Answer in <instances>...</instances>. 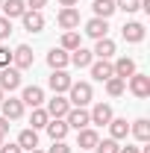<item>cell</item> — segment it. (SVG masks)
I'll return each instance as SVG.
<instances>
[{
	"instance_id": "cell-1",
	"label": "cell",
	"mask_w": 150,
	"mask_h": 153,
	"mask_svg": "<svg viewBox=\"0 0 150 153\" xmlns=\"http://www.w3.org/2000/svg\"><path fill=\"white\" fill-rule=\"evenodd\" d=\"M68 103H71V106H88V103H91V85H88V82H71V88H68Z\"/></svg>"
},
{
	"instance_id": "cell-2",
	"label": "cell",
	"mask_w": 150,
	"mask_h": 153,
	"mask_svg": "<svg viewBox=\"0 0 150 153\" xmlns=\"http://www.w3.org/2000/svg\"><path fill=\"white\" fill-rule=\"evenodd\" d=\"M33 62H36V56H33V47L30 44H18L12 50V68L27 71V68H33Z\"/></svg>"
},
{
	"instance_id": "cell-3",
	"label": "cell",
	"mask_w": 150,
	"mask_h": 153,
	"mask_svg": "<svg viewBox=\"0 0 150 153\" xmlns=\"http://www.w3.org/2000/svg\"><path fill=\"white\" fill-rule=\"evenodd\" d=\"M65 124L74 127V130H85V127L91 124V118L85 112V106H71V112L65 115Z\"/></svg>"
},
{
	"instance_id": "cell-4",
	"label": "cell",
	"mask_w": 150,
	"mask_h": 153,
	"mask_svg": "<svg viewBox=\"0 0 150 153\" xmlns=\"http://www.w3.org/2000/svg\"><path fill=\"white\" fill-rule=\"evenodd\" d=\"M56 21H59L62 30H76V27H79V9H76V6H62Z\"/></svg>"
},
{
	"instance_id": "cell-5",
	"label": "cell",
	"mask_w": 150,
	"mask_h": 153,
	"mask_svg": "<svg viewBox=\"0 0 150 153\" xmlns=\"http://www.w3.org/2000/svg\"><path fill=\"white\" fill-rule=\"evenodd\" d=\"M0 112H3L6 121H18L21 115H24V103H21V97H3Z\"/></svg>"
},
{
	"instance_id": "cell-6",
	"label": "cell",
	"mask_w": 150,
	"mask_h": 153,
	"mask_svg": "<svg viewBox=\"0 0 150 153\" xmlns=\"http://www.w3.org/2000/svg\"><path fill=\"white\" fill-rule=\"evenodd\" d=\"M44 112L50 115V118H65V115L71 112V103H68V97L53 94L50 100H47V109H44Z\"/></svg>"
},
{
	"instance_id": "cell-7",
	"label": "cell",
	"mask_w": 150,
	"mask_h": 153,
	"mask_svg": "<svg viewBox=\"0 0 150 153\" xmlns=\"http://www.w3.org/2000/svg\"><path fill=\"white\" fill-rule=\"evenodd\" d=\"M130 91H132L135 97H141V100H144V97H150V76L135 71V74L130 76Z\"/></svg>"
},
{
	"instance_id": "cell-8",
	"label": "cell",
	"mask_w": 150,
	"mask_h": 153,
	"mask_svg": "<svg viewBox=\"0 0 150 153\" xmlns=\"http://www.w3.org/2000/svg\"><path fill=\"white\" fill-rule=\"evenodd\" d=\"M18 85H21V71L12 68V65H6V68L0 71V88H3V91H15Z\"/></svg>"
},
{
	"instance_id": "cell-9",
	"label": "cell",
	"mask_w": 150,
	"mask_h": 153,
	"mask_svg": "<svg viewBox=\"0 0 150 153\" xmlns=\"http://www.w3.org/2000/svg\"><path fill=\"white\" fill-rule=\"evenodd\" d=\"M71 82H74V79L68 76V71H53L50 79H47V85H50V91H53V94H65V91L71 88Z\"/></svg>"
},
{
	"instance_id": "cell-10",
	"label": "cell",
	"mask_w": 150,
	"mask_h": 153,
	"mask_svg": "<svg viewBox=\"0 0 150 153\" xmlns=\"http://www.w3.org/2000/svg\"><path fill=\"white\" fill-rule=\"evenodd\" d=\"M21 24H24L27 33H41V30H44V15L36 12V9H27V12L21 15Z\"/></svg>"
},
{
	"instance_id": "cell-11",
	"label": "cell",
	"mask_w": 150,
	"mask_h": 153,
	"mask_svg": "<svg viewBox=\"0 0 150 153\" xmlns=\"http://www.w3.org/2000/svg\"><path fill=\"white\" fill-rule=\"evenodd\" d=\"M88 118H91V124H97V127H106V124L115 118V112H112L109 103H97L91 112H88Z\"/></svg>"
},
{
	"instance_id": "cell-12",
	"label": "cell",
	"mask_w": 150,
	"mask_h": 153,
	"mask_svg": "<svg viewBox=\"0 0 150 153\" xmlns=\"http://www.w3.org/2000/svg\"><path fill=\"white\" fill-rule=\"evenodd\" d=\"M106 33H109V21L106 18H91V21H85V36L88 38H106Z\"/></svg>"
},
{
	"instance_id": "cell-13",
	"label": "cell",
	"mask_w": 150,
	"mask_h": 153,
	"mask_svg": "<svg viewBox=\"0 0 150 153\" xmlns=\"http://www.w3.org/2000/svg\"><path fill=\"white\" fill-rule=\"evenodd\" d=\"M88 68H91V76H94V79H100V82H106L109 76H115L112 62H109V59H94Z\"/></svg>"
},
{
	"instance_id": "cell-14",
	"label": "cell",
	"mask_w": 150,
	"mask_h": 153,
	"mask_svg": "<svg viewBox=\"0 0 150 153\" xmlns=\"http://www.w3.org/2000/svg\"><path fill=\"white\" fill-rule=\"evenodd\" d=\"M121 36H124V41H130V44H138V41L144 38V24H138V21L124 24V27H121Z\"/></svg>"
},
{
	"instance_id": "cell-15",
	"label": "cell",
	"mask_w": 150,
	"mask_h": 153,
	"mask_svg": "<svg viewBox=\"0 0 150 153\" xmlns=\"http://www.w3.org/2000/svg\"><path fill=\"white\" fill-rule=\"evenodd\" d=\"M44 130H47V135H50L53 141H65V135H68V130H71V127L65 124V118H50Z\"/></svg>"
},
{
	"instance_id": "cell-16",
	"label": "cell",
	"mask_w": 150,
	"mask_h": 153,
	"mask_svg": "<svg viewBox=\"0 0 150 153\" xmlns=\"http://www.w3.org/2000/svg\"><path fill=\"white\" fill-rule=\"evenodd\" d=\"M68 62H71V53H68V50H62V47H53V50L47 53V65H50L53 71H65V68H68Z\"/></svg>"
},
{
	"instance_id": "cell-17",
	"label": "cell",
	"mask_w": 150,
	"mask_h": 153,
	"mask_svg": "<svg viewBox=\"0 0 150 153\" xmlns=\"http://www.w3.org/2000/svg\"><path fill=\"white\" fill-rule=\"evenodd\" d=\"M21 103H24V106H33V109H38V106L44 103V91H41L38 85H27V88L21 91Z\"/></svg>"
},
{
	"instance_id": "cell-18",
	"label": "cell",
	"mask_w": 150,
	"mask_h": 153,
	"mask_svg": "<svg viewBox=\"0 0 150 153\" xmlns=\"http://www.w3.org/2000/svg\"><path fill=\"white\" fill-rule=\"evenodd\" d=\"M76 147L79 150H94V144L100 141V135H97V130H91V127H85V130H76Z\"/></svg>"
},
{
	"instance_id": "cell-19",
	"label": "cell",
	"mask_w": 150,
	"mask_h": 153,
	"mask_svg": "<svg viewBox=\"0 0 150 153\" xmlns=\"http://www.w3.org/2000/svg\"><path fill=\"white\" fill-rule=\"evenodd\" d=\"M18 144L21 150H36L38 147V130H33V127H27V130H21L18 133Z\"/></svg>"
},
{
	"instance_id": "cell-20",
	"label": "cell",
	"mask_w": 150,
	"mask_h": 153,
	"mask_svg": "<svg viewBox=\"0 0 150 153\" xmlns=\"http://www.w3.org/2000/svg\"><path fill=\"white\" fill-rule=\"evenodd\" d=\"M0 9H3V18L12 21V18H21V15L27 12V3H24V0H3Z\"/></svg>"
},
{
	"instance_id": "cell-21",
	"label": "cell",
	"mask_w": 150,
	"mask_h": 153,
	"mask_svg": "<svg viewBox=\"0 0 150 153\" xmlns=\"http://www.w3.org/2000/svg\"><path fill=\"white\" fill-rule=\"evenodd\" d=\"M91 53H94V59H112L115 56V41L109 36H106V38H97V44H94Z\"/></svg>"
},
{
	"instance_id": "cell-22",
	"label": "cell",
	"mask_w": 150,
	"mask_h": 153,
	"mask_svg": "<svg viewBox=\"0 0 150 153\" xmlns=\"http://www.w3.org/2000/svg\"><path fill=\"white\" fill-rule=\"evenodd\" d=\"M112 71H115V76H121V79H130V76L135 74V62H132L130 56H121L112 65Z\"/></svg>"
},
{
	"instance_id": "cell-23",
	"label": "cell",
	"mask_w": 150,
	"mask_h": 153,
	"mask_svg": "<svg viewBox=\"0 0 150 153\" xmlns=\"http://www.w3.org/2000/svg\"><path fill=\"white\" fill-rule=\"evenodd\" d=\"M106 127H109V133H112L109 138H115V141L127 138V133H130V124H127V118H112Z\"/></svg>"
},
{
	"instance_id": "cell-24",
	"label": "cell",
	"mask_w": 150,
	"mask_h": 153,
	"mask_svg": "<svg viewBox=\"0 0 150 153\" xmlns=\"http://www.w3.org/2000/svg\"><path fill=\"white\" fill-rule=\"evenodd\" d=\"M91 62H94V53H91V50H85V47L71 50V65H76V68H88Z\"/></svg>"
},
{
	"instance_id": "cell-25",
	"label": "cell",
	"mask_w": 150,
	"mask_h": 153,
	"mask_svg": "<svg viewBox=\"0 0 150 153\" xmlns=\"http://www.w3.org/2000/svg\"><path fill=\"white\" fill-rule=\"evenodd\" d=\"M91 9H94V18H106V21L118 12V9H115V0H94Z\"/></svg>"
},
{
	"instance_id": "cell-26",
	"label": "cell",
	"mask_w": 150,
	"mask_h": 153,
	"mask_svg": "<svg viewBox=\"0 0 150 153\" xmlns=\"http://www.w3.org/2000/svg\"><path fill=\"white\" fill-rule=\"evenodd\" d=\"M130 130H132V135H135L141 144H147V141H150V121H147V118H138Z\"/></svg>"
},
{
	"instance_id": "cell-27",
	"label": "cell",
	"mask_w": 150,
	"mask_h": 153,
	"mask_svg": "<svg viewBox=\"0 0 150 153\" xmlns=\"http://www.w3.org/2000/svg\"><path fill=\"white\" fill-rule=\"evenodd\" d=\"M76 47H82V38H79V33L76 30H65L62 33V50H76Z\"/></svg>"
},
{
	"instance_id": "cell-28",
	"label": "cell",
	"mask_w": 150,
	"mask_h": 153,
	"mask_svg": "<svg viewBox=\"0 0 150 153\" xmlns=\"http://www.w3.org/2000/svg\"><path fill=\"white\" fill-rule=\"evenodd\" d=\"M106 91H109V97H121L124 91H127V79H121V76H109V79H106Z\"/></svg>"
},
{
	"instance_id": "cell-29",
	"label": "cell",
	"mask_w": 150,
	"mask_h": 153,
	"mask_svg": "<svg viewBox=\"0 0 150 153\" xmlns=\"http://www.w3.org/2000/svg\"><path fill=\"white\" fill-rule=\"evenodd\" d=\"M47 121H50V115L44 112L41 106H38V109H33V115H30V124H33V130H44V127H47Z\"/></svg>"
},
{
	"instance_id": "cell-30",
	"label": "cell",
	"mask_w": 150,
	"mask_h": 153,
	"mask_svg": "<svg viewBox=\"0 0 150 153\" xmlns=\"http://www.w3.org/2000/svg\"><path fill=\"white\" fill-rule=\"evenodd\" d=\"M94 150H97V153H118V150H121V144H118L115 138H103V141L94 144Z\"/></svg>"
},
{
	"instance_id": "cell-31",
	"label": "cell",
	"mask_w": 150,
	"mask_h": 153,
	"mask_svg": "<svg viewBox=\"0 0 150 153\" xmlns=\"http://www.w3.org/2000/svg\"><path fill=\"white\" fill-rule=\"evenodd\" d=\"M115 9H121V12L132 15V12H138V9H141V0H115Z\"/></svg>"
},
{
	"instance_id": "cell-32",
	"label": "cell",
	"mask_w": 150,
	"mask_h": 153,
	"mask_svg": "<svg viewBox=\"0 0 150 153\" xmlns=\"http://www.w3.org/2000/svg\"><path fill=\"white\" fill-rule=\"evenodd\" d=\"M9 33H12V21L0 15V41H3V38H9Z\"/></svg>"
},
{
	"instance_id": "cell-33",
	"label": "cell",
	"mask_w": 150,
	"mask_h": 153,
	"mask_svg": "<svg viewBox=\"0 0 150 153\" xmlns=\"http://www.w3.org/2000/svg\"><path fill=\"white\" fill-rule=\"evenodd\" d=\"M6 65H12V50L9 47H0V68H6Z\"/></svg>"
},
{
	"instance_id": "cell-34",
	"label": "cell",
	"mask_w": 150,
	"mask_h": 153,
	"mask_svg": "<svg viewBox=\"0 0 150 153\" xmlns=\"http://www.w3.org/2000/svg\"><path fill=\"white\" fill-rule=\"evenodd\" d=\"M47 153H71V147H68L65 141H53V147H50Z\"/></svg>"
},
{
	"instance_id": "cell-35",
	"label": "cell",
	"mask_w": 150,
	"mask_h": 153,
	"mask_svg": "<svg viewBox=\"0 0 150 153\" xmlns=\"http://www.w3.org/2000/svg\"><path fill=\"white\" fill-rule=\"evenodd\" d=\"M27 3V9H36V12H41V6H47V0H24Z\"/></svg>"
},
{
	"instance_id": "cell-36",
	"label": "cell",
	"mask_w": 150,
	"mask_h": 153,
	"mask_svg": "<svg viewBox=\"0 0 150 153\" xmlns=\"http://www.w3.org/2000/svg\"><path fill=\"white\" fill-rule=\"evenodd\" d=\"M0 153H24L18 144H0Z\"/></svg>"
},
{
	"instance_id": "cell-37",
	"label": "cell",
	"mask_w": 150,
	"mask_h": 153,
	"mask_svg": "<svg viewBox=\"0 0 150 153\" xmlns=\"http://www.w3.org/2000/svg\"><path fill=\"white\" fill-rule=\"evenodd\" d=\"M6 133H9V121L0 115V135H6Z\"/></svg>"
},
{
	"instance_id": "cell-38",
	"label": "cell",
	"mask_w": 150,
	"mask_h": 153,
	"mask_svg": "<svg viewBox=\"0 0 150 153\" xmlns=\"http://www.w3.org/2000/svg\"><path fill=\"white\" fill-rule=\"evenodd\" d=\"M118 153H141V150H138V147H130V144H127V147H121Z\"/></svg>"
},
{
	"instance_id": "cell-39",
	"label": "cell",
	"mask_w": 150,
	"mask_h": 153,
	"mask_svg": "<svg viewBox=\"0 0 150 153\" xmlns=\"http://www.w3.org/2000/svg\"><path fill=\"white\" fill-rule=\"evenodd\" d=\"M59 3H62V6H76L79 0H59Z\"/></svg>"
},
{
	"instance_id": "cell-40",
	"label": "cell",
	"mask_w": 150,
	"mask_h": 153,
	"mask_svg": "<svg viewBox=\"0 0 150 153\" xmlns=\"http://www.w3.org/2000/svg\"><path fill=\"white\" fill-rule=\"evenodd\" d=\"M3 97H6V91H3V88H0V103H3Z\"/></svg>"
},
{
	"instance_id": "cell-41",
	"label": "cell",
	"mask_w": 150,
	"mask_h": 153,
	"mask_svg": "<svg viewBox=\"0 0 150 153\" xmlns=\"http://www.w3.org/2000/svg\"><path fill=\"white\" fill-rule=\"evenodd\" d=\"M30 153H44V150H38V147H36V150H30Z\"/></svg>"
},
{
	"instance_id": "cell-42",
	"label": "cell",
	"mask_w": 150,
	"mask_h": 153,
	"mask_svg": "<svg viewBox=\"0 0 150 153\" xmlns=\"http://www.w3.org/2000/svg\"><path fill=\"white\" fill-rule=\"evenodd\" d=\"M0 144H3V135H0Z\"/></svg>"
},
{
	"instance_id": "cell-43",
	"label": "cell",
	"mask_w": 150,
	"mask_h": 153,
	"mask_svg": "<svg viewBox=\"0 0 150 153\" xmlns=\"http://www.w3.org/2000/svg\"><path fill=\"white\" fill-rule=\"evenodd\" d=\"M0 3H3V0H0Z\"/></svg>"
}]
</instances>
